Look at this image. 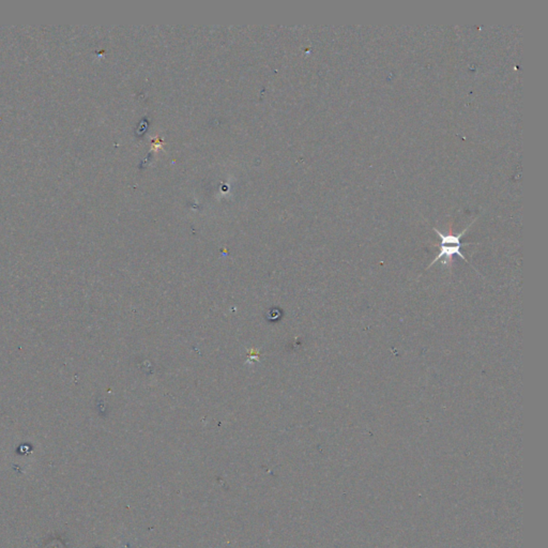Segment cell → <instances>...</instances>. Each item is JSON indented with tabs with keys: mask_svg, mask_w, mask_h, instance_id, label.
Here are the masks:
<instances>
[{
	"mask_svg": "<svg viewBox=\"0 0 548 548\" xmlns=\"http://www.w3.org/2000/svg\"><path fill=\"white\" fill-rule=\"evenodd\" d=\"M473 223V222H472ZM472 223L470 224V225L463 231L462 233H459L458 235H453V234H449V235H444L441 233L440 231H438L437 228H434L435 233L437 234L440 239H441V244H440V252L439 254L435 257L434 261L431 262V264H428V268H431L435 262H437L439 259H441L443 257H444V264H446L447 267H452V258L454 255H458L461 258H463L465 261H467L469 263V261H467V258L464 256L463 253H461V247H462V243H461V239L462 237H464V235L466 234V232L469 229V227L472 225Z\"/></svg>",
	"mask_w": 548,
	"mask_h": 548,
	"instance_id": "6da1fadb",
	"label": "cell"
}]
</instances>
